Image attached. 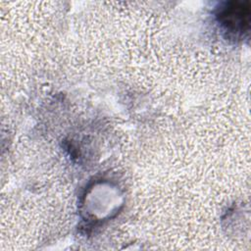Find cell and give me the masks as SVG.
Instances as JSON below:
<instances>
[{"instance_id":"1","label":"cell","mask_w":251,"mask_h":251,"mask_svg":"<svg viewBox=\"0 0 251 251\" xmlns=\"http://www.w3.org/2000/svg\"><path fill=\"white\" fill-rule=\"evenodd\" d=\"M217 19L225 31L242 36L249 29L250 23V5L249 2L232 1L220 8Z\"/></svg>"}]
</instances>
